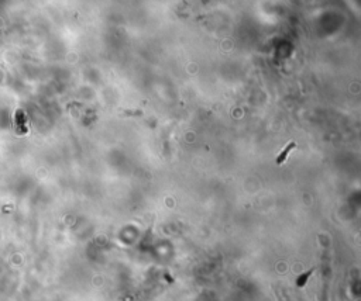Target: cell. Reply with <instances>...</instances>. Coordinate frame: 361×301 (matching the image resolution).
<instances>
[{
	"mask_svg": "<svg viewBox=\"0 0 361 301\" xmlns=\"http://www.w3.org/2000/svg\"><path fill=\"white\" fill-rule=\"evenodd\" d=\"M312 273V270H309L306 274H302L300 277H299V280H298V286H303L306 283V280H308V277H309V274Z\"/></svg>",
	"mask_w": 361,
	"mask_h": 301,
	"instance_id": "cell-2",
	"label": "cell"
},
{
	"mask_svg": "<svg viewBox=\"0 0 361 301\" xmlns=\"http://www.w3.org/2000/svg\"><path fill=\"white\" fill-rule=\"evenodd\" d=\"M295 146H296L295 142H291V144H289V145H288V146H286V148H285V149H284V150H282V152H281V153L278 155V158H277V163H278V165H282V163L285 162V159H286L288 153H289L291 150L294 149Z\"/></svg>",
	"mask_w": 361,
	"mask_h": 301,
	"instance_id": "cell-1",
	"label": "cell"
}]
</instances>
